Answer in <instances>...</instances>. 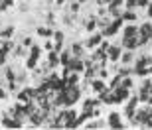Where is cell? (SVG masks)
Segmentation results:
<instances>
[{"instance_id":"1","label":"cell","mask_w":152,"mask_h":130,"mask_svg":"<svg viewBox=\"0 0 152 130\" xmlns=\"http://www.w3.org/2000/svg\"><path fill=\"white\" fill-rule=\"evenodd\" d=\"M152 114V107L148 105V107H144L142 110H134V116L130 120H134V126H142V128H146V120L148 116Z\"/></svg>"},{"instance_id":"2","label":"cell","mask_w":152,"mask_h":130,"mask_svg":"<svg viewBox=\"0 0 152 130\" xmlns=\"http://www.w3.org/2000/svg\"><path fill=\"white\" fill-rule=\"evenodd\" d=\"M138 38H140V45H146L152 40V24L150 22H144L138 28Z\"/></svg>"},{"instance_id":"3","label":"cell","mask_w":152,"mask_h":130,"mask_svg":"<svg viewBox=\"0 0 152 130\" xmlns=\"http://www.w3.org/2000/svg\"><path fill=\"white\" fill-rule=\"evenodd\" d=\"M39 45H32L30 47V55H28V59H26V67L28 69H36V63H38V57H39Z\"/></svg>"},{"instance_id":"4","label":"cell","mask_w":152,"mask_h":130,"mask_svg":"<svg viewBox=\"0 0 152 130\" xmlns=\"http://www.w3.org/2000/svg\"><path fill=\"white\" fill-rule=\"evenodd\" d=\"M103 38H105V36H103V32H99V30H95V32H91L89 40L85 41V47H87V49H95L97 45H99V44L103 41Z\"/></svg>"},{"instance_id":"5","label":"cell","mask_w":152,"mask_h":130,"mask_svg":"<svg viewBox=\"0 0 152 130\" xmlns=\"http://www.w3.org/2000/svg\"><path fill=\"white\" fill-rule=\"evenodd\" d=\"M123 45L126 49H136V47H140V38L138 34L136 36H123Z\"/></svg>"},{"instance_id":"6","label":"cell","mask_w":152,"mask_h":130,"mask_svg":"<svg viewBox=\"0 0 152 130\" xmlns=\"http://www.w3.org/2000/svg\"><path fill=\"white\" fill-rule=\"evenodd\" d=\"M107 126L111 128H124V122H121V114L118 113H111L107 116Z\"/></svg>"},{"instance_id":"7","label":"cell","mask_w":152,"mask_h":130,"mask_svg":"<svg viewBox=\"0 0 152 130\" xmlns=\"http://www.w3.org/2000/svg\"><path fill=\"white\" fill-rule=\"evenodd\" d=\"M121 53H123L121 45H109V49H107L109 61H118V59H121Z\"/></svg>"},{"instance_id":"8","label":"cell","mask_w":152,"mask_h":130,"mask_svg":"<svg viewBox=\"0 0 152 130\" xmlns=\"http://www.w3.org/2000/svg\"><path fill=\"white\" fill-rule=\"evenodd\" d=\"M91 89L99 95V93H103V91L107 89V83H105V79H101V77H95V79H91Z\"/></svg>"},{"instance_id":"9","label":"cell","mask_w":152,"mask_h":130,"mask_svg":"<svg viewBox=\"0 0 152 130\" xmlns=\"http://www.w3.org/2000/svg\"><path fill=\"white\" fill-rule=\"evenodd\" d=\"M134 61V53H132V49H126L121 53V63L123 65H130V63Z\"/></svg>"},{"instance_id":"10","label":"cell","mask_w":152,"mask_h":130,"mask_svg":"<svg viewBox=\"0 0 152 130\" xmlns=\"http://www.w3.org/2000/svg\"><path fill=\"white\" fill-rule=\"evenodd\" d=\"M71 53H73L75 57H85V44L75 41V44L71 45Z\"/></svg>"},{"instance_id":"11","label":"cell","mask_w":152,"mask_h":130,"mask_svg":"<svg viewBox=\"0 0 152 130\" xmlns=\"http://www.w3.org/2000/svg\"><path fill=\"white\" fill-rule=\"evenodd\" d=\"M71 57H73L71 49H61V51H59V63H61V65H67Z\"/></svg>"},{"instance_id":"12","label":"cell","mask_w":152,"mask_h":130,"mask_svg":"<svg viewBox=\"0 0 152 130\" xmlns=\"http://www.w3.org/2000/svg\"><path fill=\"white\" fill-rule=\"evenodd\" d=\"M36 32H38L39 38H51V36H53V30L48 28V26H39V28L36 30Z\"/></svg>"},{"instance_id":"13","label":"cell","mask_w":152,"mask_h":130,"mask_svg":"<svg viewBox=\"0 0 152 130\" xmlns=\"http://www.w3.org/2000/svg\"><path fill=\"white\" fill-rule=\"evenodd\" d=\"M14 32H16V28H14V26H6L4 30H0V38H2V40H10Z\"/></svg>"},{"instance_id":"14","label":"cell","mask_w":152,"mask_h":130,"mask_svg":"<svg viewBox=\"0 0 152 130\" xmlns=\"http://www.w3.org/2000/svg\"><path fill=\"white\" fill-rule=\"evenodd\" d=\"M12 53H14V55H18V57H26V53H28V47H24L22 44H18V45H14Z\"/></svg>"},{"instance_id":"15","label":"cell","mask_w":152,"mask_h":130,"mask_svg":"<svg viewBox=\"0 0 152 130\" xmlns=\"http://www.w3.org/2000/svg\"><path fill=\"white\" fill-rule=\"evenodd\" d=\"M136 20V14L132 12V8H126L123 12V22H134Z\"/></svg>"},{"instance_id":"16","label":"cell","mask_w":152,"mask_h":130,"mask_svg":"<svg viewBox=\"0 0 152 130\" xmlns=\"http://www.w3.org/2000/svg\"><path fill=\"white\" fill-rule=\"evenodd\" d=\"M138 34V28H136V26H126V28H124V36H136Z\"/></svg>"},{"instance_id":"17","label":"cell","mask_w":152,"mask_h":130,"mask_svg":"<svg viewBox=\"0 0 152 130\" xmlns=\"http://www.w3.org/2000/svg\"><path fill=\"white\" fill-rule=\"evenodd\" d=\"M121 81H123V77H121V75H115V77H113V81H111V85H109V87H111V89H117V87L118 85H121Z\"/></svg>"},{"instance_id":"18","label":"cell","mask_w":152,"mask_h":130,"mask_svg":"<svg viewBox=\"0 0 152 130\" xmlns=\"http://www.w3.org/2000/svg\"><path fill=\"white\" fill-rule=\"evenodd\" d=\"M79 6H81V4H79L77 0H75V2H71V6H69V12H71V14H77V12H79Z\"/></svg>"},{"instance_id":"19","label":"cell","mask_w":152,"mask_h":130,"mask_svg":"<svg viewBox=\"0 0 152 130\" xmlns=\"http://www.w3.org/2000/svg\"><path fill=\"white\" fill-rule=\"evenodd\" d=\"M124 6H126V8H132V10H134L136 6H138V0H124Z\"/></svg>"},{"instance_id":"20","label":"cell","mask_w":152,"mask_h":130,"mask_svg":"<svg viewBox=\"0 0 152 130\" xmlns=\"http://www.w3.org/2000/svg\"><path fill=\"white\" fill-rule=\"evenodd\" d=\"M6 53H8V49H6V47H0V65H4V61H6Z\"/></svg>"},{"instance_id":"21","label":"cell","mask_w":152,"mask_h":130,"mask_svg":"<svg viewBox=\"0 0 152 130\" xmlns=\"http://www.w3.org/2000/svg\"><path fill=\"white\" fill-rule=\"evenodd\" d=\"M22 45H24V47H32V45H34V41H32V38H24Z\"/></svg>"},{"instance_id":"22","label":"cell","mask_w":152,"mask_h":130,"mask_svg":"<svg viewBox=\"0 0 152 130\" xmlns=\"http://www.w3.org/2000/svg\"><path fill=\"white\" fill-rule=\"evenodd\" d=\"M44 49H48V51H51L53 49V44L50 41V38H45V44H44Z\"/></svg>"},{"instance_id":"23","label":"cell","mask_w":152,"mask_h":130,"mask_svg":"<svg viewBox=\"0 0 152 130\" xmlns=\"http://www.w3.org/2000/svg\"><path fill=\"white\" fill-rule=\"evenodd\" d=\"M146 128H152V114L148 116V120H146Z\"/></svg>"},{"instance_id":"24","label":"cell","mask_w":152,"mask_h":130,"mask_svg":"<svg viewBox=\"0 0 152 130\" xmlns=\"http://www.w3.org/2000/svg\"><path fill=\"white\" fill-rule=\"evenodd\" d=\"M6 97H8V93L4 89H0V99H6Z\"/></svg>"},{"instance_id":"25","label":"cell","mask_w":152,"mask_h":130,"mask_svg":"<svg viewBox=\"0 0 152 130\" xmlns=\"http://www.w3.org/2000/svg\"><path fill=\"white\" fill-rule=\"evenodd\" d=\"M56 2H57V4H63V2H65V0H56Z\"/></svg>"},{"instance_id":"26","label":"cell","mask_w":152,"mask_h":130,"mask_svg":"<svg viewBox=\"0 0 152 130\" xmlns=\"http://www.w3.org/2000/svg\"><path fill=\"white\" fill-rule=\"evenodd\" d=\"M77 2H79V4H83V2H87V0H77Z\"/></svg>"},{"instance_id":"27","label":"cell","mask_w":152,"mask_h":130,"mask_svg":"<svg viewBox=\"0 0 152 130\" xmlns=\"http://www.w3.org/2000/svg\"><path fill=\"white\" fill-rule=\"evenodd\" d=\"M4 2H8V4H12V2H14V0H4Z\"/></svg>"},{"instance_id":"28","label":"cell","mask_w":152,"mask_h":130,"mask_svg":"<svg viewBox=\"0 0 152 130\" xmlns=\"http://www.w3.org/2000/svg\"><path fill=\"white\" fill-rule=\"evenodd\" d=\"M150 41H152V40H150Z\"/></svg>"}]
</instances>
